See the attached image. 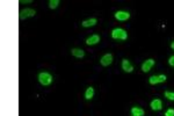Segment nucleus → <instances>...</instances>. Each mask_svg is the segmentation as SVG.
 Returning <instances> with one entry per match:
<instances>
[{"instance_id":"obj_14","label":"nucleus","mask_w":174,"mask_h":116,"mask_svg":"<svg viewBox=\"0 0 174 116\" xmlns=\"http://www.w3.org/2000/svg\"><path fill=\"white\" fill-rule=\"evenodd\" d=\"M93 95H94V88H92V87H88L86 91V93H85V98H86L87 100H89V99H92L93 98Z\"/></svg>"},{"instance_id":"obj_16","label":"nucleus","mask_w":174,"mask_h":116,"mask_svg":"<svg viewBox=\"0 0 174 116\" xmlns=\"http://www.w3.org/2000/svg\"><path fill=\"white\" fill-rule=\"evenodd\" d=\"M165 96L170 100H174V93L173 92H165Z\"/></svg>"},{"instance_id":"obj_17","label":"nucleus","mask_w":174,"mask_h":116,"mask_svg":"<svg viewBox=\"0 0 174 116\" xmlns=\"http://www.w3.org/2000/svg\"><path fill=\"white\" fill-rule=\"evenodd\" d=\"M165 116H174V109H168V110L166 112Z\"/></svg>"},{"instance_id":"obj_13","label":"nucleus","mask_w":174,"mask_h":116,"mask_svg":"<svg viewBox=\"0 0 174 116\" xmlns=\"http://www.w3.org/2000/svg\"><path fill=\"white\" fill-rule=\"evenodd\" d=\"M81 24H83V27H92V26L97 24V19H89V20H86V21L83 22Z\"/></svg>"},{"instance_id":"obj_19","label":"nucleus","mask_w":174,"mask_h":116,"mask_svg":"<svg viewBox=\"0 0 174 116\" xmlns=\"http://www.w3.org/2000/svg\"><path fill=\"white\" fill-rule=\"evenodd\" d=\"M20 2H21V4H30V2H32V0H27V1H26V0H21Z\"/></svg>"},{"instance_id":"obj_5","label":"nucleus","mask_w":174,"mask_h":116,"mask_svg":"<svg viewBox=\"0 0 174 116\" xmlns=\"http://www.w3.org/2000/svg\"><path fill=\"white\" fill-rule=\"evenodd\" d=\"M111 62H113V56H111L110 53L105 55V56L101 58V61H100L101 65H103V66H108V65L111 64Z\"/></svg>"},{"instance_id":"obj_2","label":"nucleus","mask_w":174,"mask_h":116,"mask_svg":"<svg viewBox=\"0 0 174 116\" xmlns=\"http://www.w3.org/2000/svg\"><path fill=\"white\" fill-rule=\"evenodd\" d=\"M38 81L43 85V86H48V85L51 84V81H52V77H51V74L50 73L42 72V73H40V75H38Z\"/></svg>"},{"instance_id":"obj_10","label":"nucleus","mask_w":174,"mask_h":116,"mask_svg":"<svg viewBox=\"0 0 174 116\" xmlns=\"http://www.w3.org/2000/svg\"><path fill=\"white\" fill-rule=\"evenodd\" d=\"M151 108H152L153 110H160L161 109V101L158 100V99L153 100L152 102H151Z\"/></svg>"},{"instance_id":"obj_20","label":"nucleus","mask_w":174,"mask_h":116,"mask_svg":"<svg viewBox=\"0 0 174 116\" xmlns=\"http://www.w3.org/2000/svg\"><path fill=\"white\" fill-rule=\"evenodd\" d=\"M171 48H172V49L174 50V42H172V44H171Z\"/></svg>"},{"instance_id":"obj_18","label":"nucleus","mask_w":174,"mask_h":116,"mask_svg":"<svg viewBox=\"0 0 174 116\" xmlns=\"http://www.w3.org/2000/svg\"><path fill=\"white\" fill-rule=\"evenodd\" d=\"M168 63H170L171 66H174V56H172V57L168 59Z\"/></svg>"},{"instance_id":"obj_12","label":"nucleus","mask_w":174,"mask_h":116,"mask_svg":"<svg viewBox=\"0 0 174 116\" xmlns=\"http://www.w3.org/2000/svg\"><path fill=\"white\" fill-rule=\"evenodd\" d=\"M131 114L133 116H143L144 115V110L143 109H141V108H132L131 109Z\"/></svg>"},{"instance_id":"obj_4","label":"nucleus","mask_w":174,"mask_h":116,"mask_svg":"<svg viewBox=\"0 0 174 116\" xmlns=\"http://www.w3.org/2000/svg\"><path fill=\"white\" fill-rule=\"evenodd\" d=\"M150 84L151 85H156V84H159V83H164V81H166V75H152L151 78H150Z\"/></svg>"},{"instance_id":"obj_6","label":"nucleus","mask_w":174,"mask_h":116,"mask_svg":"<svg viewBox=\"0 0 174 116\" xmlns=\"http://www.w3.org/2000/svg\"><path fill=\"white\" fill-rule=\"evenodd\" d=\"M122 69L125 71V72H128V73H130L133 71V66L130 64V62L128 61V59H123L122 61Z\"/></svg>"},{"instance_id":"obj_9","label":"nucleus","mask_w":174,"mask_h":116,"mask_svg":"<svg viewBox=\"0 0 174 116\" xmlns=\"http://www.w3.org/2000/svg\"><path fill=\"white\" fill-rule=\"evenodd\" d=\"M99 41H100V37H99L98 35H93V36L88 37L86 40V44H88V45H93V44H97Z\"/></svg>"},{"instance_id":"obj_15","label":"nucleus","mask_w":174,"mask_h":116,"mask_svg":"<svg viewBox=\"0 0 174 116\" xmlns=\"http://www.w3.org/2000/svg\"><path fill=\"white\" fill-rule=\"evenodd\" d=\"M58 5H59V0H50V2H49V7H50L51 10L56 8Z\"/></svg>"},{"instance_id":"obj_8","label":"nucleus","mask_w":174,"mask_h":116,"mask_svg":"<svg viewBox=\"0 0 174 116\" xmlns=\"http://www.w3.org/2000/svg\"><path fill=\"white\" fill-rule=\"evenodd\" d=\"M153 65H154V61H153V59H147L145 63L143 64L142 70H143L144 72H149V71L151 70V67H152Z\"/></svg>"},{"instance_id":"obj_11","label":"nucleus","mask_w":174,"mask_h":116,"mask_svg":"<svg viewBox=\"0 0 174 116\" xmlns=\"http://www.w3.org/2000/svg\"><path fill=\"white\" fill-rule=\"evenodd\" d=\"M72 55L74 57H78V58H83L85 56V52L81 49H72Z\"/></svg>"},{"instance_id":"obj_3","label":"nucleus","mask_w":174,"mask_h":116,"mask_svg":"<svg viewBox=\"0 0 174 116\" xmlns=\"http://www.w3.org/2000/svg\"><path fill=\"white\" fill-rule=\"evenodd\" d=\"M35 14H36V12L34 11V10H32V8H26V10L20 11V13H19V18H20V20H24V19H27V18L35 16Z\"/></svg>"},{"instance_id":"obj_7","label":"nucleus","mask_w":174,"mask_h":116,"mask_svg":"<svg viewBox=\"0 0 174 116\" xmlns=\"http://www.w3.org/2000/svg\"><path fill=\"white\" fill-rule=\"evenodd\" d=\"M115 18H116L117 20H120V21H125V20H128V19L130 18V14L127 13V12L119 11L116 14H115Z\"/></svg>"},{"instance_id":"obj_1","label":"nucleus","mask_w":174,"mask_h":116,"mask_svg":"<svg viewBox=\"0 0 174 116\" xmlns=\"http://www.w3.org/2000/svg\"><path fill=\"white\" fill-rule=\"evenodd\" d=\"M111 37L114 40H127L128 35H127V32L124 29H121V28H116L111 32Z\"/></svg>"}]
</instances>
